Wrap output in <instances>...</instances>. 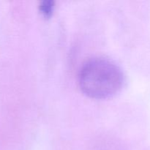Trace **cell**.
<instances>
[{
  "label": "cell",
  "mask_w": 150,
  "mask_h": 150,
  "mask_svg": "<svg viewBox=\"0 0 150 150\" xmlns=\"http://www.w3.org/2000/svg\"><path fill=\"white\" fill-rule=\"evenodd\" d=\"M124 76L121 69L111 60L95 57L86 62L79 74L80 87L94 99L111 98L121 89Z\"/></svg>",
  "instance_id": "6da1fadb"
},
{
  "label": "cell",
  "mask_w": 150,
  "mask_h": 150,
  "mask_svg": "<svg viewBox=\"0 0 150 150\" xmlns=\"http://www.w3.org/2000/svg\"><path fill=\"white\" fill-rule=\"evenodd\" d=\"M40 11L45 18H49L52 15L54 8V2L51 0H45L40 4Z\"/></svg>",
  "instance_id": "7a4b0ae2"
}]
</instances>
